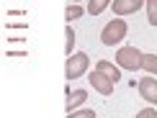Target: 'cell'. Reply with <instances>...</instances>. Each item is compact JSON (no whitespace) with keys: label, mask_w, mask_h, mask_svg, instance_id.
<instances>
[{"label":"cell","mask_w":157,"mask_h":118,"mask_svg":"<svg viewBox=\"0 0 157 118\" xmlns=\"http://www.w3.org/2000/svg\"><path fill=\"white\" fill-rule=\"evenodd\" d=\"M95 69H101L103 75H108L113 82L121 80V67H119V64H111V62H106V59H98V62H95Z\"/></svg>","instance_id":"8"},{"label":"cell","mask_w":157,"mask_h":118,"mask_svg":"<svg viewBox=\"0 0 157 118\" xmlns=\"http://www.w3.org/2000/svg\"><path fill=\"white\" fill-rule=\"evenodd\" d=\"M142 51L136 49V46H121L119 51H116V64H119L121 69H132V72H136V69H142Z\"/></svg>","instance_id":"3"},{"label":"cell","mask_w":157,"mask_h":118,"mask_svg":"<svg viewBox=\"0 0 157 118\" xmlns=\"http://www.w3.org/2000/svg\"><path fill=\"white\" fill-rule=\"evenodd\" d=\"M144 5H147V21L157 26V0H144Z\"/></svg>","instance_id":"13"},{"label":"cell","mask_w":157,"mask_h":118,"mask_svg":"<svg viewBox=\"0 0 157 118\" xmlns=\"http://www.w3.org/2000/svg\"><path fill=\"white\" fill-rule=\"evenodd\" d=\"M67 118H95V110L93 108H80V110L67 113Z\"/></svg>","instance_id":"14"},{"label":"cell","mask_w":157,"mask_h":118,"mask_svg":"<svg viewBox=\"0 0 157 118\" xmlns=\"http://www.w3.org/2000/svg\"><path fill=\"white\" fill-rule=\"evenodd\" d=\"M129 34V26L124 18H113V21H108L106 26H103L101 31V41L106 44V46H116V44H121L124 39H126Z\"/></svg>","instance_id":"1"},{"label":"cell","mask_w":157,"mask_h":118,"mask_svg":"<svg viewBox=\"0 0 157 118\" xmlns=\"http://www.w3.org/2000/svg\"><path fill=\"white\" fill-rule=\"evenodd\" d=\"M139 95H142V100H147L149 105H157V80H155V75H149L144 77V80H139Z\"/></svg>","instance_id":"5"},{"label":"cell","mask_w":157,"mask_h":118,"mask_svg":"<svg viewBox=\"0 0 157 118\" xmlns=\"http://www.w3.org/2000/svg\"><path fill=\"white\" fill-rule=\"evenodd\" d=\"M90 67V57L85 54V51H75V54L67 57V64H64V77L67 80H77V77H82L85 72Z\"/></svg>","instance_id":"2"},{"label":"cell","mask_w":157,"mask_h":118,"mask_svg":"<svg viewBox=\"0 0 157 118\" xmlns=\"http://www.w3.org/2000/svg\"><path fill=\"white\" fill-rule=\"evenodd\" d=\"M88 80H90V85H93V90H98L101 95H111V93H113V87H116V82L111 80L108 75H103L101 69H93L88 75Z\"/></svg>","instance_id":"4"},{"label":"cell","mask_w":157,"mask_h":118,"mask_svg":"<svg viewBox=\"0 0 157 118\" xmlns=\"http://www.w3.org/2000/svg\"><path fill=\"white\" fill-rule=\"evenodd\" d=\"M72 3H80V0H72Z\"/></svg>","instance_id":"16"},{"label":"cell","mask_w":157,"mask_h":118,"mask_svg":"<svg viewBox=\"0 0 157 118\" xmlns=\"http://www.w3.org/2000/svg\"><path fill=\"white\" fill-rule=\"evenodd\" d=\"M144 5V0H113V13L116 16H132Z\"/></svg>","instance_id":"6"},{"label":"cell","mask_w":157,"mask_h":118,"mask_svg":"<svg viewBox=\"0 0 157 118\" xmlns=\"http://www.w3.org/2000/svg\"><path fill=\"white\" fill-rule=\"evenodd\" d=\"M142 69H147L149 75H157V54H144L142 57Z\"/></svg>","instance_id":"12"},{"label":"cell","mask_w":157,"mask_h":118,"mask_svg":"<svg viewBox=\"0 0 157 118\" xmlns=\"http://www.w3.org/2000/svg\"><path fill=\"white\" fill-rule=\"evenodd\" d=\"M82 16H85V8H82V5H77V3L67 5V10H64V18H67V23H72V21H77V18H82Z\"/></svg>","instance_id":"9"},{"label":"cell","mask_w":157,"mask_h":118,"mask_svg":"<svg viewBox=\"0 0 157 118\" xmlns=\"http://www.w3.org/2000/svg\"><path fill=\"white\" fill-rule=\"evenodd\" d=\"M72 46H75V31H72V23L64 26V54H72Z\"/></svg>","instance_id":"10"},{"label":"cell","mask_w":157,"mask_h":118,"mask_svg":"<svg viewBox=\"0 0 157 118\" xmlns=\"http://www.w3.org/2000/svg\"><path fill=\"white\" fill-rule=\"evenodd\" d=\"M85 100H88V93H85V90H75V93H67V103H64V110H67V113H72V110H80Z\"/></svg>","instance_id":"7"},{"label":"cell","mask_w":157,"mask_h":118,"mask_svg":"<svg viewBox=\"0 0 157 118\" xmlns=\"http://www.w3.org/2000/svg\"><path fill=\"white\" fill-rule=\"evenodd\" d=\"M108 5H111V0H90V3H88V13H90V16H101Z\"/></svg>","instance_id":"11"},{"label":"cell","mask_w":157,"mask_h":118,"mask_svg":"<svg viewBox=\"0 0 157 118\" xmlns=\"http://www.w3.org/2000/svg\"><path fill=\"white\" fill-rule=\"evenodd\" d=\"M134 118H157V110L149 105V108H144V110H139V113H136Z\"/></svg>","instance_id":"15"}]
</instances>
